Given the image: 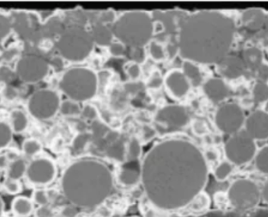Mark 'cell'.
<instances>
[{"mask_svg": "<svg viewBox=\"0 0 268 217\" xmlns=\"http://www.w3.org/2000/svg\"><path fill=\"white\" fill-rule=\"evenodd\" d=\"M163 86L169 95L176 100L186 97L191 87V84L181 70H172L168 72L164 77Z\"/></svg>", "mask_w": 268, "mask_h": 217, "instance_id": "9a60e30c", "label": "cell"}, {"mask_svg": "<svg viewBox=\"0 0 268 217\" xmlns=\"http://www.w3.org/2000/svg\"><path fill=\"white\" fill-rule=\"evenodd\" d=\"M253 97L255 102L263 103L268 100V85L258 82L255 84L253 89Z\"/></svg>", "mask_w": 268, "mask_h": 217, "instance_id": "836d02e7", "label": "cell"}, {"mask_svg": "<svg viewBox=\"0 0 268 217\" xmlns=\"http://www.w3.org/2000/svg\"><path fill=\"white\" fill-rule=\"evenodd\" d=\"M50 69L48 61L42 56L27 54L16 66L17 77L27 84H35L45 78Z\"/></svg>", "mask_w": 268, "mask_h": 217, "instance_id": "8fae6325", "label": "cell"}, {"mask_svg": "<svg viewBox=\"0 0 268 217\" xmlns=\"http://www.w3.org/2000/svg\"><path fill=\"white\" fill-rule=\"evenodd\" d=\"M125 89L126 92H129V93H137L141 90L143 88V85L141 83H138V80L137 82H129L125 85Z\"/></svg>", "mask_w": 268, "mask_h": 217, "instance_id": "816d5d0a", "label": "cell"}, {"mask_svg": "<svg viewBox=\"0 0 268 217\" xmlns=\"http://www.w3.org/2000/svg\"><path fill=\"white\" fill-rule=\"evenodd\" d=\"M28 166L21 159H16L12 161L7 168V178L11 180H20L26 175Z\"/></svg>", "mask_w": 268, "mask_h": 217, "instance_id": "4316f807", "label": "cell"}, {"mask_svg": "<svg viewBox=\"0 0 268 217\" xmlns=\"http://www.w3.org/2000/svg\"><path fill=\"white\" fill-rule=\"evenodd\" d=\"M12 21L2 14H0V42L8 36L11 32Z\"/></svg>", "mask_w": 268, "mask_h": 217, "instance_id": "ab89813d", "label": "cell"}, {"mask_svg": "<svg viewBox=\"0 0 268 217\" xmlns=\"http://www.w3.org/2000/svg\"><path fill=\"white\" fill-rule=\"evenodd\" d=\"M26 176L29 182L34 185H48L57 177V167L51 159L39 158L34 159L28 166Z\"/></svg>", "mask_w": 268, "mask_h": 217, "instance_id": "5bb4252c", "label": "cell"}, {"mask_svg": "<svg viewBox=\"0 0 268 217\" xmlns=\"http://www.w3.org/2000/svg\"><path fill=\"white\" fill-rule=\"evenodd\" d=\"M32 200L39 206H47L50 201V197L45 190L37 189V190L34 191Z\"/></svg>", "mask_w": 268, "mask_h": 217, "instance_id": "60d3db41", "label": "cell"}, {"mask_svg": "<svg viewBox=\"0 0 268 217\" xmlns=\"http://www.w3.org/2000/svg\"><path fill=\"white\" fill-rule=\"evenodd\" d=\"M263 29H264L265 33H266V35L268 36V14L266 15V20H265L264 28H263Z\"/></svg>", "mask_w": 268, "mask_h": 217, "instance_id": "6125c7cd", "label": "cell"}, {"mask_svg": "<svg viewBox=\"0 0 268 217\" xmlns=\"http://www.w3.org/2000/svg\"><path fill=\"white\" fill-rule=\"evenodd\" d=\"M233 172V164L229 161H224L216 167L214 171V177L217 181H225Z\"/></svg>", "mask_w": 268, "mask_h": 217, "instance_id": "d6a6232c", "label": "cell"}, {"mask_svg": "<svg viewBox=\"0 0 268 217\" xmlns=\"http://www.w3.org/2000/svg\"><path fill=\"white\" fill-rule=\"evenodd\" d=\"M50 66L53 67L56 71H60L64 67V62L60 57H54L49 63Z\"/></svg>", "mask_w": 268, "mask_h": 217, "instance_id": "db71d44e", "label": "cell"}, {"mask_svg": "<svg viewBox=\"0 0 268 217\" xmlns=\"http://www.w3.org/2000/svg\"><path fill=\"white\" fill-rule=\"evenodd\" d=\"M59 87L69 99L77 102H86L95 96L98 89V77L87 67H75L65 72Z\"/></svg>", "mask_w": 268, "mask_h": 217, "instance_id": "5b68a950", "label": "cell"}, {"mask_svg": "<svg viewBox=\"0 0 268 217\" xmlns=\"http://www.w3.org/2000/svg\"><path fill=\"white\" fill-rule=\"evenodd\" d=\"M126 146L123 141L119 139L116 142L109 144L106 149V153L110 159L123 162L126 159Z\"/></svg>", "mask_w": 268, "mask_h": 217, "instance_id": "d4e9b609", "label": "cell"}, {"mask_svg": "<svg viewBox=\"0 0 268 217\" xmlns=\"http://www.w3.org/2000/svg\"><path fill=\"white\" fill-rule=\"evenodd\" d=\"M94 45L101 47H108L113 42L114 35L111 28H109L107 23H96L91 32Z\"/></svg>", "mask_w": 268, "mask_h": 217, "instance_id": "44dd1931", "label": "cell"}, {"mask_svg": "<svg viewBox=\"0 0 268 217\" xmlns=\"http://www.w3.org/2000/svg\"><path fill=\"white\" fill-rule=\"evenodd\" d=\"M18 51L15 48H10L2 52L3 60L10 62L17 57Z\"/></svg>", "mask_w": 268, "mask_h": 217, "instance_id": "f5cc1de1", "label": "cell"}, {"mask_svg": "<svg viewBox=\"0 0 268 217\" xmlns=\"http://www.w3.org/2000/svg\"><path fill=\"white\" fill-rule=\"evenodd\" d=\"M163 80L164 77L162 76L161 73L159 70L153 72L151 75L148 78L146 86L151 89H159L163 86Z\"/></svg>", "mask_w": 268, "mask_h": 217, "instance_id": "f35d334b", "label": "cell"}, {"mask_svg": "<svg viewBox=\"0 0 268 217\" xmlns=\"http://www.w3.org/2000/svg\"><path fill=\"white\" fill-rule=\"evenodd\" d=\"M217 66L220 75L230 80L239 78L247 70L241 57L233 55L227 56Z\"/></svg>", "mask_w": 268, "mask_h": 217, "instance_id": "e0dca14e", "label": "cell"}, {"mask_svg": "<svg viewBox=\"0 0 268 217\" xmlns=\"http://www.w3.org/2000/svg\"><path fill=\"white\" fill-rule=\"evenodd\" d=\"M241 60L245 64L247 70L257 72L263 65V52L257 47H250L243 51Z\"/></svg>", "mask_w": 268, "mask_h": 217, "instance_id": "7402d4cb", "label": "cell"}, {"mask_svg": "<svg viewBox=\"0 0 268 217\" xmlns=\"http://www.w3.org/2000/svg\"><path fill=\"white\" fill-rule=\"evenodd\" d=\"M141 171L146 196L161 210L188 206L208 181L204 155L185 139H168L154 145L144 156Z\"/></svg>", "mask_w": 268, "mask_h": 217, "instance_id": "6da1fadb", "label": "cell"}, {"mask_svg": "<svg viewBox=\"0 0 268 217\" xmlns=\"http://www.w3.org/2000/svg\"><path fill=\"white\" fill-rule=\"evenodd\" d=\"M0 101H1V99H0Z\"/></svg>", "mask_w": 268, "mask_h": 217, "instance_id": "03108f58", "label": "cell"}, {"mask_svg": "<svg viewBox=\"0 0 268 217\" xmlns=\"http://www.w3.org/2000/svg\"><path fill=\"white\" fill-rule=\"evenodd\" d=\"M142 153L141 142L138 138H132L126 144V162H136L139 161Z\"/></svg>", "mask_w": 268, "mask_h": 217, "instance_id": "83f0119b", "label": "cell"}, {"mask_svg": "<svg viewBox=\"0 0 268 217\" xmlns=\"http://www.w3.org/2000/svg\"><path fill=\"white\" fill-rule=\"evenodd\" d=\"M114 176L102 161L84 158L72 162L60 181L63 195L73 206L92 209L101 206L115 187Z\"/></svg>", "mask_w": 268, "mask_h": 217, "instance_id": "3957f363", "label": "cell"}, {"mask_svg": "<svg viewBox=\"0 0 268 217\" xmlns=\"http://www.w3.org/2000/svg\"><path fill=\"white\" fill-rule=\"evenodd\" d=\"M203 92L210 100L220 103L228 98L229 89L221 79L210 78L203 85Z\"/></svg>", "mask_w": 268, "mask_h": 217, "instance_id": "ac0fdd59", "label": "cell"}, {"mask_svg": "<svg viewBox=\"0 0 268 217\" xmlns=\"http://www.w3.org/2000/svg\"><path fill=\"white\" fill-rule=\"evenodd\" d=\"M81 116L85 119L88 120H97L98 113L97 110L92 105H86L82 108Z\"/></svg>", "mask_w": 268, "mask_h": 217, "instance_id": "bcb514c9", "label": "cell"}, {"mask_svg": "<svg viewBox=\"0 0 268 217\" xmlns=\"http://www.w3.org/2000/svg\"><path fill=\"white\" fill-rule=\"evenodd\" d=\"M242 110L236 104L228 103L218 108L215 115V124L225 134H236L245 124Z\"/></svg>", "mask_w": 268, "mask_h": 217, "instance_id": "4fadbf2b", "label": "cell"}, {"mask_svg": "<svg viewBox=\"0 0 268 217\" xmlns=\"http://www.w3.org/2000/svg\"><path fill=\"white\" fill-rule=\"evenodd\" d=\"M2 60H3L2 53H1L0 54V62H1Z\"/></svg>", "mask_w": 268, "mask_h": 217, "instance_id": "be15d7a7", "label": "cell"}, {"mask_svg": "<svg viewBox=\"0 0 268 217\" xmlns=\"http://www.w3.org/2000/svg\"><path fill=\"white\" fill-rule=\"evenodd\" d=\"M235 35L232 19L217 11L203 10L181 19L177 51L195 64H220L229 55Z\"/></svg>", "mask_w": 268, "mask_h": 217, "instance_id": "7a4b0ae2", "label": "cell"}, {"mask_svg": "<svg viewBox=\"0 0 268 217\" xmlns=\"http://www.w3.org/2000/svg\"><path fill=\"white\" fill-rule=\"evenodd\" d=\"M42 144L36 139H28L24 142L22 151L27 156H34L42 150Z\"/></svg>", "mask_w": 268, "mask_h": 217, "instance_id": "e575fe53", "label": "cell"}, {"mask_svg": "<svg viewBox=\"0 0 268 217\" xmlns=\"http://www.w3.org/2000/svg\"><path fill=\"white\" fill-rule=\"evenodd\" d=\"M2 187H3L2 184H1V182H0V190L2 189Z\"/></svg>", "mask_w": 268, "mask_h": 217, "instance_id": "e7e4bbea", "label": "cell"}, {"mask_svg": "<svg viewBox=\"0 0 268 217\" xmlns=\"http://www.w3.org/2000/svg\"><path fill=\"white\" fill-rule=\"evenodd\" d=\"M59 111L60 114L65 117H76V116L81 115L82 108L79 102L72 100V99H67L60 103Z\"/></svg>", "mask_w": 268, "mask_h": 217, "instance_id": "f546056e", "label": "cell"}, {"mask_svg": "<svg viewBox=\"0 0 268 217\" xmlns=\"http://www.w3.org/2000/svg\"><path fill=\"white\" fill-rule=\"evenodd\" d=\"M60 103L57 92L51 89H40L31 96L28 110L31 115L37 120H50L58 112Z\"/></svg>", "mask_w": 268, "mask_h": 217, "instance_id": "9c48e42d", "label": "cell"}, {"mask_svg": "<svg viewBox=\"0 0 268 217\" xmlns=\"http://www.w3.org/2000/svg\"><path fill=\"white\" fill-rule=\"evenodd\" d=\"M91 141V134L88 133H81L78 134L72 142V148L75 152H81L87 146Z\"/></svg>", "mask_w": 268, "mask_h": 217, "instance_id": "8d00e7d4", "label": "cell"}, {"mask_svg": "<svg viewBox=\"0 0 268 217\" xmlns=\"http://www.w3.org/2000/svg\"><path fill=\"white\" fill-rule=\"evenodd\" d=\"M61 215L63 217H76L78 215V208L71 204L69 206L63 208Z\"/></svg>", "mask_w": 268, "mask_h": 217, "instance_id": "f907efd6", "label": "cell"}, {"mask_svg": "<svg viewBox=\"0 0 268 217\" xmlns=\"http://www.w3.org/2000/svg\"><path fill=\"white\" fill-rule=\"evenodd\" d=\"M257 77L259 78V82H263V83H268V64H263V65L257 70Z\"/></svg>", "mask_w": 268, "mask_h": 217, "instance_id": "c3c4849f", "label": "cell"}, {"mask_svg": "<svg viewBox=\"0 0 268 217\" xmlns=\"http://www.w3.org/2000/svg\"><path fill=\"white\" fill-rule=\"evenodd\" d=\"M255 167L259 172L268 175V146L262 148L254 158Z\"/></svg>", "mask_w": 268, "mask_h": 217, "instance_id": "4dcf8cb0", "label": "cell"}, {"mask_svg": "<svg viewBox=\"0 0 268 217\" xmlns=\"http://www.w3.org/2000/svg\"><path fill=\"white\" fill-rule=\"evenodd\" d=\"M189 121L186 108L181 105H167L160 108L154 116L156 130L171 133L184 128Z\"/></svg>", "mask_w": 268, "mask_h": 217, "instance_id": "30bf717a", "label": "cell"}, {"mask_svg": "<svg viewBox=\"0 0 268 217\" xmlns=\"http://www.w3.org/2000/svg\"><path fill=\"white\" fill-rule=\"evenodd\" d=\"M10 165V159L7 155H0V171L8 168Z\"/></svg>", "mask_w": 268, "mask_h": 217, "instance_id": "9f6ffc18", "label": "cell"}, {"mask_svg": "<svg viewBox=\"0 0 268 217\" xmlns=\"http://www.w3.org/2000/svg\"><path fill=\"white\" fill-rule=\"evenodd\" d=\"M131 60L132 62L137 63L140 64L145 61L146 59V51L144 48H138V49H130V52H129Z\"/></svg>", "mask_w": 268, "mask_h": 217, "instance_id": "f6af8a7d", "label": "cell"}, {"mask_svg": "<svg viewBox=\"0 0 268 217\" xmlns=\"http://www.w3.org/2000/svg\"><path fill=\"white\" fill-rule=\"evenodd\" d=\"M15 72L13 71L10 67H0V82H4L7 86H10V84L14 82L15 79Z\"/></svg>", "mask_w": 268, "mask_h": 217, "instance_id": "7bdbcfd3", "label": "cell"}, {"mask_svg": "<svg viewBox=\"0 0 268 217\" xmlns=\"http://www.w3.org/2000/svg\"><path fill=\"white\" fill-rule=\"evenodd\" d=\"M117 178L119 182L126 187L137 185L141 180V164H139V161L126 162V164L120 169Z\"/></svg>", "mask_w": 268, "mask_h": 217, "instance_id": "d6986e66", "label": "cell"}, {"mask_svg": "<svg viewBox=\"0 0 268 217\" xmlns=\"http://www.w3.org/2000/svg\"><path fill=\"white\" fill-rule=\"evenodd\" d=\"M266 15L260 9H249L241 15V25L251 33L259 32L264 28Z\"/></svg>", "mask_w": 268, "mask_h": 217, "instance_id": "ffe728a7", "label": "cell"}, {"mask_svg": "<svg viewBox=\"0 0 268 217\" xmlns=\"http://www.w3.org/2000/svg\"><path fill=\"white\" fill-rule=\"evenodd\" d=\"M261 199L268 204V180L265 183L261 190Z\"/></svg>", "mask_w": 268, "mask_h": 217, "instance_id": "680465c9", "label": "cell"}, {"mask_svg": "<svg viewBox=\"0 0 268 217\" xmlns=\"http://www.w3.org/2000/svg\"><path fill=\"white\" fill-rule=\"evenodd\" d=\"M126 48L123 43L120 42H113L111 45L108 46L109 53L115 57H121L126 55Z\"/></svg>", "mask_w": 268, "mask_h": 217, "instance_id": "ee69618b", "label": "cell"}, {"mask_svg": "<svg viewBox=\"0 0 268 217\" xmlns=\"http://www.w3.org/2000/svg\"><path fill=\"white\" fill-rule=\"evenodd\" d=\"M4 211V203L3 199L0 197V217H3Z\"/></svg>", "mask_w": 268, "mask_h": 217, "instance_id": "94428289", "label": "cell"}, {"mask_svg": "<svg viewBox=\"0 0 268 217\" xmlns=\"http://www.w3.org/2000/svg\"><path fill=\"white\" fill-rule=\"evenodd\" d=\"M53 14H54V12L51 11V10H44V11L41 12V17L42 19L48 18V17H51Z\"/></svg>", "mask_w": 268, "mask_h": 217, "instance_id": "91938a15", "label": "cell"}, {"mask_svg": "<svg viewBox=\"0 0 268 217\" xmlns=\"http://www.w3.org/2000/svg\"><path fill=\"white\" fill-rule=\"evenodd\" d=\"M11 209L17 216L27 217L33 212V202L29 198L18 196L12 202Z\"/></svg>", "mask_w": 268, "mask_h": 217, "instance_id": "cb8c5ba5", "label": "cell"}, {"mask_svg": "<svg viewBox=\"0 0 268 217\" xmlns=\"http://www.w3.org/2000/svg\"><path fill=\"white\" fill-rule=\"evenodd\" d=\"M245 131L253 140L268 139V114L258 111L253 113L245 121Z\"/></svg>", "mask_w": 268, "mask_h": 217, "instance_id": "2e32d148", "label": "cell"}, {"mask_svg": "<svg viewBox=\"0 0 268 217\" xmlns=\"http://www.w3.org/2000/svg\"><path fill=\"white\" fill-rule=\"evenodd\" d=\"M11 124L13 131L16 134H21L29 126V119L23 111L16 110L11 114Z\"/></svg>", "mask_w": 268, "mask_h": 217, "instance_id": "484cf974", "label": "cell"}, {"mask_svg": "<svg viewBox=\"0 0 268 217\" xmlns=\"http://www.w3.org/2000/svg\"><path fill=\"white\" fill-rule=\"evenodd\" d=\"M228 202L238 210L247 211L258 206L261 199V191L256 183L248 179L235 180L227 193Z\"/></svg>", "mask_w": 268, "mask_h": 217, "instance_id": "52a82bcc", "label": "cell"}, {"mask_svg": "<svg viewBox=\"0 0 268 217\" xmlns=\"http://www.w3.org/2000/svg\"><path fill=\"white\" fill-rule=\"evenodd\" d=\"M125 71H126V75L132 82H137L139 80L142 74L141 65L134 62L129 63L125 68Z\"/></svg>", "mask_w": 268, "mask_h": 217, "instance_id": "74e56055", "label": "cell"}, {"mask_svg": "<svg viewBox=\"0 0 268 217\" xmlns=\"http://www.w3.org/2000/svg\"><path fill=\"white\" fill-rule=\"evenodd\" d=\"M148 54L155 62H162L166 59V50L160 42L152 40L148 44Z\"/></svg>", "mask_w": 268, "mask_h": 217, "instance_id": "1f68e13d", "label": "cell"}, {"mask_svg": "<svg viewBox=\"0 0 268 217\" xmlns=\"http://www.w3.org/2000/svg\"><path fill=\"white\" fill-rule=\"evenodd\" d=\"M204 156L206 162H207V161H211V162H213V161L216 160V159H217V153H216L215 151L209 150L206 152Z\"/></svg>", "mask_w": 268, "mask_h": 217, "instance_id": "6f0895ef", "label": "cell"}, {"mask_svg": "<svg viewBox=\"0 0 268 217\" xmlns=\"http://www.w3.org/2000/svg\"><path fill=\"white\" fill-rule=\"evenodd\" d=\"M225 152L228 161L241 166L253 160L257 154V145L245 131H238L227 141Z\"/></svg>", "mask_w": 268, "mask_h": 217, "instance_id": "ba28073f", "label": "cell"}, {"mask_svg": "<svg viewBox=\"0 0 268 217\" xmlns=\"http://www.w3.org/2000/svg\"><path fill=\"white\" fill-rule=\"evenodd\" d=\"M35 216L54 217V212L47 206H39V208L35 210Z\"/></svg>", "mask_w": 268, "mask_h": 217, "instance_id": "681fc988", "label": "cell"}, {"mask_svg": "<svg viewBox=\"0 0 268 217\" xmlns=\"http://www.w3.org/2000/svg\"><path fill=\"white\" fill-rule=\"evenodd\" d=\"M12 28L26 45L36 46L42 40V24L35 14L16 13L12 20Z\"/></svg>", "mask_w": 268, "mask_h": 217, "instance_id": "7c38bea8", "label": "cell"}, {"mask_svg": "<svg viewBox=\"0 0 268 217\" xmlns=\"http://www.w3.org/2000/svg\"><path fill=\"white\" fill-rule=\"evenodd\" d=\"M156 130H154L153 127H144V134H143V137H144V141H150L152 138L155 135Z\"/></svg>", "mask_w": 268, "mask_h": 217, "instance_id": "11a10c76", "label": "cell"}, {"mask_svg": "<svg viewBox=\"0 0 268 217\" xmlns=\"http://www.w3.org/2000/svg\"><path fill=\"white\" fill-rule=\"evenodd\" d=\"M181 67H182L181 71L183 72V74H185L191 86L197 87L201 85L203 82V75H202L201 70L197 64L188 61V60H184Z\"/></svg>", "mask_w": 268, "mask_h": 217, "instance_id": "603a6c76", "label": "cell"}, {"mask_svg": "<svg viewBox=\"0 0 268 217\" xmlns=\"http://www.w3.org/2000/svg\"><path fill=\"white\" fill-rule=\"evenodd\" d=\"M4 97L7 99V100L13 101L17 97L18 92H17V89L13 87L12 86H7L4 88Z\"/></svg>", "mask_w": 268, "mask_h": 217, "instance_id": "7dc6e473", "label": "cell"}, {"mask_svg": "<svg viewBox=\"0 0 268 217\" xmlns=\"http://www.w3.org/2000/svg\"><path fill=\"white\" fill-rule=\"evenodd\" d=\"M210 204L211 201L210 196L205 192H202L191 201L188 206H190V209L193 212H201L207 210L210 208Z\"/></svg>", "mask_w": 268, "mask_h": 217, "instance_id": "f1b7e54d", "label": "cell"}, {"mask_svg": "<svg viewBox=\"0 0 268 217\" xmlns=\"http://www.w3.org/2000/svg\"><path fill=\"white\" fill-rule=\"evenodd\" d=\"M13 130L6 123L0 122V149L7 148L13 139Z\"/></svg>", "mask_w": 268, "mask_h": 217, "instance_id": "d590c367", "label": "cell"}, {"mask_svg": "<svg viewBox=\"0 0 268 217\" xmlns=\"http://www.w3.org/2000/svg\"><path fill=\"white\" fill-rule=\"evenodd\" d=\"M111 28L114 38L129 49L144 48L154 35L152 14L141 10L124 13L114 20Z\"/></svg>", "mask_w": 268, "mask_h": 217, "instance_id": "277c9868", "label": "cell"}, {"mask_svg": "<svg viewBox=\"0 0 268 217\" xmlns=\"http://www.w3.org/2000/svg\"><path fill=\"white\" fill-rule=\"evenodd\" d=\"M94 46L91 32L79 26L64 29L56 42V48L60 57L71 62L86 60L92 52Z\"/></svg>", "mask_w": 268, "mask_h": 217, "instance_id": "8992f818", "label": "cell"}, {"mask_svg": "<svg viewBox=\"0 0 268 217\" xmlns=\"http://www.w3.org/2000/svg\"><path fill=\"white\" fill-rule=\"evenodd\" d=\"M4 189L10 195H17L21 192L22 187L19 180L7 178L4 183Z\"/></svg>", "mask_w": 268, "mask_h": 217, "instance_id": "b9f144b4", "label": "cell"}]
</instances>
